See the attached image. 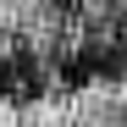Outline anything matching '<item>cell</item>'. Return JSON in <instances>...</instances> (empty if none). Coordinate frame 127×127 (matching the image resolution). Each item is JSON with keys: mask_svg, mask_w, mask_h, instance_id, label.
Segmentation results:
<instances>
[{"mask_svg": "<svg viewBox=\"0 0 127 127\" xmlns=\"http://www.w3.org/2000/svg\"><path fill=\"white\" fill-rule=\"evenodd\" d=\"M127 116L116 99H105V94H72V99H28V105H17V99H0V127H105V122H116Z\"/></svg>", "mask_w": 127, "mask_h": 127, "instance_id": "6da1fadb", "label": "cell"}]
</instances>
